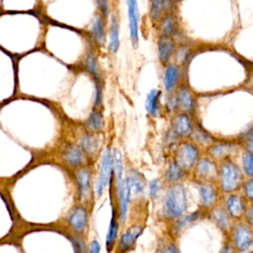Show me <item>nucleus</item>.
<instances>
[{"label":"nucleus","instance_id":"27","mask_svg":"<svg viewBox=\"0 0 253 253\" xmlns=\"http://www.w3.org/2000/svg\"><path fill=\"white\" fill-rule=\"evenodd\" d=\"M125 178V166H124V156L123 152L120 149H117L113 152V178L112 181L115 184V187L119 186L120 183Z\"/></svg>","mask_w":253,"mask_h":253},{"label":"nucleus","instance_id":"19","mask_svg":"<svg viewBox=\"0 0 253 253\" xmlns=\"http://www.w3.org/2000/svg\"><path fill=\"white\" fill-rule=\"evenodd\" d=\"M188 178H190V174L185 172L172 159L167 163V166L162 175V181L165 186L176 183H184V181Z\"/></svg>","mask_w":253,"mask_h":253},{"label":"nucleus","instance_id":"26","mask_svg":"<svg viewBox=\"0 0 253 253\" xmlns=\"http://www.w3.org/2000/svg\"><path fill=\"white\" fill-rule=\"evenodd\" d=\"M69 223L76 232H83L88 224V212L86 209L83 207L75 209L69 217Z\"/></svg>","mask_w":253,"mask_h":253},{"label":"nucleus","instance_id":"8","mask_svg":"<svg viewBox=\"0 0 253 253\" xmlns=\"http://www.w3.org/2000/svg\"><path fill=\"white\" fill-rule=\"evenodd\" d=\"M195 185L199 193L200 208L202 210L208 211L220 203L222 194L216 183L196 182Z\"/></svg>","mask_w":253,"mask_h":253},{"label":"nucleus","instance_id":"38","mask_svg":"<svg viewBox=\"0 0 253 253\" xmlns=\"http://www.w3.org/2000/svg\"><path fill=\"white\" fill-rule=\"evenodd\" d=\"M240 193L243 195L248 203H253V178L244 179L240 189Z\"/></svg>","mask_w":253,"mask_h":253},{"label":"nucleus","instance_id":"20","mask_svg":"<svg viewBox=\"0 0 253 253\" xmlns=\"http://www.w3.org/2000/svg\"><path fill=\"white\" fill-rule=\"evenodd\" d=\"M125 178L128 184L131 198L140 197L144 194L146 188V180L139 171L129 168L128 170H126Z\"/></svg>","mask_w":253,"mask_h":253},{"label":"nucleus","instance_id":"15","mask_svg":"<svg viewBox=\"0 0 253 253\" xmlns=\"http://www.w3.org/2000/svg\"><path fill=\"white\" fill-rule=\"evenodd\" d=\"M207 217L220 230L225 237H227L233 224V220L220 203L208 211Z\"/></svg>","mask_w":253,"mask_h":253},{"label":"nucleus","instance_id":"11","mask_svg":"<svg viewBox=\"0 0 253 253\" xmlns=\"http://www.w3.org/2000/svg\"><path fill=\"white\" fill-rule=\"evenodd\" d=\"M113 178V151L110 147H107L101 158L99 175L96 182V194L101 197L106 187L110 184Z\"/></svg>","mask_w":253,"mask_h":253},{"label":"nucleus","instance_id":"2","mask_svg":"<svg viewBox=\"0 0 253 253\" xmlns=\"http://www.w3.org/2000/svg\"><path fill=\"white\" fill-rule=\"evenodd\" d=\"M245 177L240 165L233 159L218 162V175L216 184L222 195L240 192Z\"/></svg>","mask_w":253,"mask_h":253},{"label":"nucleus","instance_id":"40","mask_svg":"<svg viewBox=\"0 0 253 253\" xmlns=\"http://www.w3.org/2000/svg\"><path fill=\"white\" fill-rule=\"evenodd\" d=\"M103 102V86L102 81L95 82V101L94 105L96 108H99Z\"/></svg>","mask_w":253,"mask_h":253},{"label":"nucleus","instance_id":"43","mask_svg":"<svg viewBox=\"0 0 253 253\" xmlns=\"http://www.w3.org/2000/svg\"><path fill=\"white\" fill-rule=\"evenodd\" d=\"M72 244H73V248H74L75 253H87L86 245H85L84 241L81 238H79V237L74 238L72 240Z\"/></svg>","mask_w":253,"mask_h":253},{"label":"nucleus","instance_id":"29","mask_svg":"<svg viewBox=\"0 0 253 253\" xmlns=\"http://www.w3.org/2000/svg\"><path fill=\"white\" fill-rule=\"evenodd\" d=\"M190 139L192 141H194L197 145H199L203 149V151L206 149L207 146H209L211 143H212L215 140L209 132H207L197 123L195 124L193 132H192V134L190 136Z\"/></svg>","mask_w":253,"mask_h":253},{"label":"nucleus","instance_id":"22","mask_svg":"<svg viewBox=\"0 0 253 253\" xmlns=\"http://www.w3.org/2000/svg\"><path fill=\"white\" fill-rule=\"evenodd\" d=\"M174 8V0H149V18L156 23L164 15L171 13Z\"/></svg>","mask_w":253,"mask_h":253},{"label":"nucleus","instance_id":"28","mask_svg":"<svg viewBox=\"0 0 253 253\" xmlns=\"http://www.w3.org/2000/svg\"><path fill=\"white\" fill-rule=\"evenodd\" d=\"M121 41H120V26L119 21L116 15L111 17L110 21V29H109V43L108 49L112 53H116L120 48Z\"/></svg>","mask_w":253,"mask_h":253},{"label":"nucleus","instance_id":"46","mask_svg":"<svg viewBox=\"0 0 253 253\" xmlns=\"http://www.w3.org/2000/svg\"><path fill=\"white\" fill-rule=\"evenodd\" d=\"M101 246L97 240H92L89 245V253H100Z\"/></svg>","mask_w":253,"mask_h":253},{"label":"nucleus","instance_id":"18","mask_svg":"<svg viewBox=\"0 0 253 253\" xmlns=\"http://www.w3.org/2000/svg\"><path fill=\"white\" fill-rule=\"evenodd\" d=\"M176 51L173 37L160 35L157 40V56L161 64H168Z\"/></svg>","mask_w":253,"mask_h":253},{"label":"nucleus","instance_id":"10","mask_svg":"<svg viewBox=\"0 0 253 253\" xmlns=\"http://www.w3.org/2000/svg\"><path fill=\"white\" fill-rule=\"evenodd\" d=\"M220 204L233 221L242 220L248 202L240 192L222 195Z\"/></svg>","mask_w":253,"mask_h":253},{"label":"nucleus","instance_id":"31","mask_svg":"<svg viewBox=\"0 0 253 253\" xmlns=\"http://www.w3.org/2000/svg\"><path fill=\"white\" fill-rule=\"evenodd\" d=\"M84 62H85V66H86L88 72L92 75V77L94 78L95 82L102 81L101 70H100L99 62H98V59H97L96 55L94 53H92V52L87 53Z\"/></svg>","mask_w":253,"mask_h":253},{"label":"nucleus","instance_id":"16","mask_svg":"<svg viewBox=\"0 0 253 253\" xmlns=\"http://www.w3.org/2000/svg\"><path fill=\"white\" fill-rule=\"evenodd\" d=\"M126 8L129 38L132 46L136 47L139 42V9L137 0H126Z\"/></svg>","mask_w":253,"mask_h":253},{"label":"nucleus","instance_id":"35","mask_svg":"<svg viewBox=\"0 0 253 253\" xmlns=\"http://www.w3.org/2000/svg\"><path fill=\"white\" fill-rule=\"evenodd\" d=\"M64 159L65 161L72 166H79L82 164L84 160V156L81 152V150L75 146H69L64 151Z\"/></svg>","mask_w":253,"mask_h":253},{"label":"nucleus","instance_id":"24","mask_svg":"<svg viewBox=\"0 0 253 253\" xmlns=\"http://www.w3.org/2000/svg\"><path fill=\"white\" fill-rule=\"evenodd\" d=\"M105 18L102 15L95 16L92 26H91V37L94 42L98 45H103L106 42L107 32H106V24Z\"/></svg>","mask_w":253,"mask_h":253},{"label":"nucleus","instance_id":"1","mask_svg":"<svg viewBox=\"0 0 253 253\" xmlns=\"http://www.w3.org/2000/svg\"><path fill=\"white\" fill-rule=\"evenodd\" d=\"M160 198L161 203L158 215L164 222L169 224L187 213L189 201L188 191L184 183L165 186Z\"/></svg>","mask_w":253,"mask_h":253},{"label":"nucleus","instance_id":"23","mask_svg":"<svg viewBox=\"0 0 253 253\" xmlns=\"http://www.w3.org/2000/svg\"><path fill=\"white\" fill-rule=\"evenodd\" d=\"M162 92L159 89H151L145 98L144 108L151 118H158L161 115Z\"/></svg>","mask_w":253,"mask_h":253},{"label":"nucleus","instance_id":"37","mask_svg":"<svg viewBox=\"0 0 253 253\" xmlns=\"http://www.w3.org/2000/svg\"><path fill=\"white\" fill-rule=\"evenodd\" d=\"M157 253H181L178 245L175 242V239L170 235L168 239L162 242V244L158 247Z\"/></svg>","mask_w":253,"mask_h":253},{"label":"nucleus","instance_id":"34","mask_svg":"<svg viewBox=\"0 0 253 253\" xmlns=\"http://www.w3.org/2000/svg\"><path fill=\"white\" fill-rule=\"evenodd\" d=\"M240 161L241 163L239 165L241 167L244 177L253 178V152L242 149Z\"/></svg>","mask_w":253,"mask_h":253},{"label":"nucleus","instance_id":"39","mask_svg":"<svg viewBox=\"0 0 253 253\" xmlns=\"http://www.w3.org/2000/svg\"><path fill=\"white\" fill-rule=\"evenodd\" d=\"M238 141L243 150L253 152V126L241 136V139H238Z\"/></svg>","mask_w":253,"mask_h":253},{"label":"nucleus","instance_id":"42","mask_svg":"<svg viewBox=\"0 0 253 253\" xmlns=\"http://www.w3.org/2000/svg\"><path fill=\"white\" fill-rule=\"evenodd\" d=\"M242 220L253 229V203L247 204L246 211H245Z\"/></svg>","mask_w":253,"mask_h":253},{"label":"nucleus","instance_id":"9","mask_svg":"<svg viewBox=\"0 0 253 253\" xmlns=\"http://www.w3.org/2000/svg\"><path fill=\"white\" fill-rule=\"evenodd\" d=\"M195 124L196 122L193 119V116L187 113L177 112L173 114L170 119L169 129L178 140L188 139L193 132Z\"/></svg>","mask_w":253,"mask_h":253},{"label":"nucleus","instance_id":"33","mask_svg":"<svg viewBox=\"0 0 253 253\" xmlns=\"http://www.w3.org/2000/svg\"><path fill=\"white\" fill-rule=\"evenodd\" d=\"M81 147L85 153L93 155L100 147V140L95 134H85L81 139Z\"/></svg>","mask_w":253,"mask_h":253},{"label":"nucleus","instance_id":"41","mask_svg":"<svg viewBox=\"0 0 253 253\" xmlns=\"http://www.w3.org/2000/svg\"><path fill=\"white\" fill-rule=\"evenodd\" d=\"M176 55V60L179 64H182L184 63L187 58L189 57L190 55V49L187 47V46H181L179 49H177L175 51V54Z\"/></svg>","mask_w":253,"mask_h":253},{"label":"nucleus","instance_id":"3","mask_svg":"<svg viewBox=\"0 0 253 253\" xmlns=\"http://www.w3.org/2000/svg\"><path fill=\"white\" fill-rule=\"evenodd\" d=\"M204 154L203 149L190 138L177 142L172 150V160L185 172L191 173L193 167Z\"/></svg>","mask_w":253,"mask_h":253},{"label":"nucleus","instance_id":"32","mask_svg":"<svg viewBox=\"0 0 253 253\" xmlns=\"http://www.w3.org/2000/svg\"><path fill=\"white\" fill-rule=\"evenodd\" d=\"M87 128L92 132H98L101 131L104 127V117L101 111L98 109H95L89 116L87 123H86Z\"/></svg>","mask_w":253,"mask_h":253},{"label":"nucleus","instance_id":"30","mask_svg":"<svg viewBox=\"0 0 253 253\" xmlns=\"http://www.w3.org/2000/svg\"><path fill=\"white\" fill-rule=\"evenodd\" d=\"M80 198H86L91 189V173L88 169H81L76 174Z\"/></svg>","mask_w":253,"mask_h":253},{"label":"nucleus","instance_id":"7","mask_svg":"<svg viewBox=\"0 0 253 253\" xmlns=\"http://www.w3.org/2000/svg\"><path fill=\"white\" fill-rule=\"evenodd\" d=\"M145 228V223L142 221H135L128 225L126 230L118 237L115 253H130L135 249L137 239L142 234Z\"/></svg>","mask_w":253,"mask_h":253},{"label":"nucleus","instance_id":"6","mask_svg":"<svg viewBox=\"0 0 253 253\" xmlns=\"http://www.w3.org/2000/svg\"><path fill=\"white\" fill-rule=\"evenodd\" d=\"M242 150L238 140H214L206 147L204 153L214 160L220 162L226 159H233L234 155Z\"/></svg>","mask_w":253,"mask_h":253},{"label":"nucleus","instance_id":"4","mask_svg":"<svg viewBox=\"0 0 253 253\" xmlns=\"http://www.w3.org/2000/svg\"><path fill=\"white\" fill-rule=\"evenodd\" d=\"M226 239L236 253H247L253 250V229L243 220L233 221Z\"/></svg>","mask_w":253,"mask_h":253},{"label":"nucleus","instance_id":"36","mask_svg":"<svg viewBox=\"0 0 253 253\" xmlns=\"http://www.w3.org/2000/svg\"><path fill=\"white\" fill-rule=\"evenodd\" d=\"M164 189H165V184L163 183L162 179L160 178L152 179L148 183V196L150 200L156 201L157 199H159L163 194Z\"/></svg>","mask_w":253,"mask_h":253},{"label":"nucleus","instance_id":"14","mask_svg":"<svg viewBox=\"0 0 253 253\" xmlns=\"http://www.w3.org/2000/svg\"><path fill=\"white\" fill-rule=\"evenodd\" d=\"M115 191L117 197V206L120 221L121 223H125L127 219L129 204L131 202V194L126 178H124V180L120 183L119 186L115 187Z\"/></svg>","mask_w":253,"mask_h":253},{"label":"nucleus","instance_id":"44","mask_svg":"<svg viewBox=\"0 0 253 253\" xmlns=\"http://www.w3.org/2000/svg\"><path fill=\"white\" fill-rule=\"evenodd\" d=\"M98 8L101 12V15L106 19L110 14V6H109V0H96Z\"/></svg>","mask_w":253,"mask_h":253},{"label":"nucleus","instance_id":"5","mask_svg":"<svg viewBox=\"0 0 253 253\" xmlns=\"http://www.w3.org/2000/svg\"><path fill=\"white\" fill-rule=\"evenodd\" d=\"M218 175V163L207 156L205 153L199 158L193 167L190 178L193 183L211 182L216 183Z\"/></svg>","mask_w":253,"mask_h":253},{"label":"nucleus","instance_id":"47","mask_svg":"<svg viewBox=\"0 0 253 253\" xmlns=\"http://www.w3.org/2000/svg\"><path fill=\"white\" fill-rule=\"evenodd\" d=\"M247 253H253V250H252V251H249V252H247Z\"/></svg>","mask_w":253,"mask_h":253},{"label":"nucleus","instance_id":"13","mask_svg":"<svg viewBox=\"0 0 253 253\" xmlns=\"http://www.w3.org/2000/svg\"><path fill=\"white\" fill-rule=\"evenodd\" d=\"M207 212L208 211L199 208L196 211L191 212V213H186L182 217H180L179 219L169 223V225H170L169 235L172 238L176 239L177 237H179L184 232L185 229L189 228L193 223L199 221L200 219H203V218L207 217Z\"/></svg>","mask_w":253,"mask_h":253},{"label":"nucleus","instance_id":"25","mask_svg":"<svg viewBox=\"0 0 253 253\" xmlns=\"http://www.w3.org/2000/svg\"><path fill=\"white\" fill-rule=\"evenodd\" d=\"M157 30L162 36L173 37L178 30V23L175 15L171 12L164 15L157 22Z\"/></svg>","mask_w":253,"mask_h":253},{"label":"nucleus","instance_id":"17","mask_svg":"<svg viewBox=\"0 0 253 253\" xmlns=\"http://www.w3.org/2000/svg\"><path fill=\"white\" fill-rule=\"evenodd\" d=\"M181 77H182V71L177 64H174V63L166 64V67L163 73V78H162L164 90L167 93L174 92L180 85Z\"/></svg>","mask_w":253,"mask_h":253},{"label":"nucleus","instance_id":"12","mask_svg":"<svg viewBox=\"0 0 253 253\" xmlns=\"http://www.w3.org/2000/svg\"><path fill=\"white\" fill-rule=\"evenodd\" d=\"M176 101V113L182 112L194 116L197 109V99L192 90L186 85H179L174 91Z\"/></svg>","mask_w":253,"mask_h":253},{"label":"nucleus","instance_id":"45","mask_svg":"<svg viewBox=\"0 0 253 253\" xmlns=\"http://www.w3.org/2000/svg\"><path fill=\"white\" fill-rule=\"evenodd\" d=\"M219 253H236L234 247L231 245V243L226 239V241L223 243Z\"/></svg>","mask_w":253,"mask_h":253},{"label":"nucleus","instance_id":"21","mask_svg":"<svg viewBox=\"0 0 253 253\" xmlns=\"http://www.w3.org/2000/svg\"><path fill=\"white\" fill-rule=\"evenodd\" d=\"M120 217H119V211H118V206L116 208H113L112 211V217L110 220L109 228L106 235V250L108 253H111L114 251V248L116 246L118 237H119V229H120Z\"/></svg>","mask_w":253,"mask_h":253}]
</instances>
